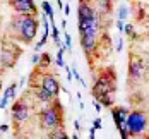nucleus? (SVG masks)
Listing matches in <instances>:
<instances>
[{"label":"nucleus","mask_w":149,"mask_h":139,"mask_svg":"<svg viewBox=\"0 0 149 139\" xmlns=\"http://www.w3.org/2000/svg\"><path fill=\"white\" fill-rule=\"evenodd\" d=\"M38 29H40V21L36 15H15L9 26V31L14 33L15 40L28 45L34 40Z\"/></svg>","instance_id":"f257e3e1"},{"label":"nucleus","mask_w":149,"mask_h":139,"mask_svg":"<svg viewBox=\"0 0 149 139\" xmlns=\"http://www.w3.org/2000/svg\"><path fill=\"white\" fill-rule=\"evenodd\" d=\"M123 127H125L130 139L144 138L146 132L149 131V113L146 110H141V108L130 110Z\"/></svg>","instance_id":"f03ea898"},{"label":"nucleus","mask_w":149,"mask_h":139,"mask_svg":"<svg viewBox=\"0 0 149 139\" xmlns=\"http://www.w3.org/2000/svg\"><path fill=\"white\" fill-rule=\"evenodd\" d=\"M117 91V76L113 72V67H108L104 69L100 76L94 79V84H93V96L94 100H103L104 96H111Z\"/></svg>","instance_id":"7ed1b4c3"},{"label":"nucleus","mask_w":149,"mask_h":139,"mask_svg":"<svg viewBox=\"0 0 149 139\" xmlns=\"http://www.w3.org/2000/svg\"><path fill=\"white\" fill-rule=\"evenodd\" d=\"M40 125L46 131H53V129L63 127V108H62L58 100L46 105L40 112Z\"/></svg>","instance_id":"20e7f679"},{"label":"nucleus","mask_w":149,"mask_h":139,"mask_svg":"<svg viewBox=\"0 0 149 139\" xmlns=\"http://www.w3.org/2000/svg\"><path fill=\"white\" fill-rule=\"evenodd\" d=\"M34 74L40 77V81L38 82H34V84H31L33 88L34 86H41L43 89H46L48 93H52L55 98L58 96V93H60V82H58V79H57V76H53V74H48V72H41V71H36L34 69Z\"/></svg>","instance_id":"39448f33"},{"label":"nucleus","mask_w":149,"mask_h":139,"mask_svg":"<svg viewBox=\"0 0 149 139\" xmlns=\"http://www.w3.org/2000/svg\"><path fill=\"white\" fill-rule=\"evenodd\" d=\"M29 117H31V107L26 103L24 96L21 100L14 101V105H12V120L15 124H22L26 122Z\"/></svg>","instance_id":"423d86ee"},{"label":"nucleus","mask_w":149,"mask_h":139,"mask_svg":"<svg viewBox=\"0 0 149 139\" xmlns=\"http://www.w3.org/2000/svg\"><path fill=\"white\" fill-rule=\"evenodd\" d=\"M12 7L19 15H38V7L34 0H19L12 3Z\"/></svg>","instance_id":"0eeeda50"},{"label":"nucleus","mask_w":149,"mask_h":139,"mask_svg":"<svg viewBox=\"0 0 149 139\" xmlns=\"http://www.w3.org/2000/svg\"><path fill=\"white\" fill-rule=\"evenodd\" d=\"M111 117H113V122L117 125V129L125 125V120L129 117V110L125 107H113L111 108Z\"/></svg>","instance_id":"6e6552de"},{"label":"nucleus","mask_w":149,"mask_h":139,"mask_svg":"<svg viewBox=\"0 0 149 139\" xmlns=\"http://www.w3.org/2000/svg\"><path fill=\"white\" fill-rule=\"evenodd\" d=\"M33 93H34V98H36L40 103H43V105H50V103H53V101L57 100L52 93H48L46 89H43L41 86H34V88H33Z\"/></svg>","instance_id":"1a4fd4ad"},{"label":"nucleus","mask_w":149,"mask_h":139,"mask_svg":"<svg viewBox=\"0 0 149 139\" xmlns=\"http://www.w3.org/2000/svg\"><path fill=\"white\" fill-rule=\"evenodd\" d=\"M142 77V64L135 59H130V65H129V81L134 82Z\"/></svg>","instance_id":"9d476101"},{"label":"nucleus","mask_w":149,"mask_h":139,"mask_svg":"<svg viewBox=\"0 0 149 139\" xmlns=\"http://www.w3.org/2000/svg\"><path fill=\"white\" fill-rule=\"evenodd\" d=\"M15 57L14 53L10 52V50H7V48H0V67L2 69H9V67H12L15 64Z\"/></svg>","instance_id":"9b49d317"},{"label":"nucleus","mask_w":149,"mask_h":139,"mask_svg":"<svg viewBox=\"0 0 149 139\" xmlns=\"http://www.w3.org/2000/svg\"><path fill=\"white\" fill-rule=\"evenodd\" d=\"M96 10L103 15H108L111 12V2L110 0H96Z\"/></svg>","instance_id":"f8f14e48"},{"label":"nucleus","mask_w":149,"mask_h":139,"mask_svg":"<svg viewBox=\"0 0 149 139\" xmlns=\"http://www.w3.org/2000/svg\"><path fill=\"white\" fill-rule=\"evenodd\" d=\"M50 64H52V55H50V53H41L40 62H38V65H36V71H46V69L50 67Z\"/></svg>","instance_id":"ddd939ff"},{"label":"nucleus","mask_w":149,"mask_h":139,"mask_svg":"<svg viewBox=\"0 0 149 139\" xmlns=\"http://www.w3.org/2000/svg\"><path fill=\"white\" fill-rule=\"evenodd\" d=\"M41 9H43V14L48 15L50 24H53V22H55V12H53V9H52V5H50L48 0H43V2H41Z\"/></svg>","instance_id":"4468645a"},{"label":"nucleus","mask_w":149,"mask_h":139,"mask_svg":"<svg viewBox=\"0 0 149 139\" xmlns=\"http://www.w3.org/2000/svg\"><path fill=\"white\" fill-rule=\"evenodd\" d=\"M48 139H70V138H69V134L63 131V127H60V129L48 131Z\"/></svg>","instance_id":"2eb2a0df"},{"label":"nucleus","mask_w":149,"mask_h":139,"mask_svg":"<svg viewBox=\"0 0 149 139\" xmlns=\"http://www.w3.org/2000/svg\"><path fill=\"white\" fill-rule=\"evenodd\" d=\"M50 34H52V38H53V41H55V45L62 46V40H60V29L57 28V24L53 22V24H50Z\"/></svg>","instance_id":"dca6fc26"},{"label":"nucleus","mask_w":149,"mask_h":139,"mask_svg":"<svg viewBox=\"0 0 149 139\" xmlns=\"http://www.w3.org/2000/svg\"><path fill=\"white\" fill-rule=\"evenodd\" d=\"M17 86H19L17 82H12V84L5 89L3 96H5V98H9V100H14V98H15V91H17Z\"/></svg>","instance_id":"f3484780"},{"label":"nucleus","mask_w":149,"mask_h":139,"mask_svg":"<svg viewBox=\"0 0 149 139\" xmlns=\"http://www.w3.org/2000/svg\"><path fill=\"white\" fill-rule=\"evenodd\" d=\"M127 15H129V9H127V5H123V3H122V5L118 7V21L123 22V21L127 19Z\"/></svg>","instance_id":"a211bd4d"},{"label":"nucleus","mask_w":149,"mask_h":139,"mask_svg":"<svg viewBox=\"0 0 149 139\" xmlns=\"http://www.w3.org/2000/svg\"><path fill=\"white\" fill-rule=\"evenodd\" d=\"M63 52H65V48H63V46H60L58 53H57V60H55L58 67H65V62H63Z\"/></svg>","instance_id":"6ab92c4d"},{"label":"nucleus","mask_w":149,"mask_h":139,"mask_svg":"<svg viewBox=\"0 0 149 139\" xmlns=\"http://www.w3.org/2000/svg\"><path fill=\"white\" fill-rule=\"evenodd\" d=\"M63 38H65L63 40V48L65 50H70L72 48V38H70V34L69 33H63Z\"/></svg>","instance_id":"aec40b11"},{"label":"nucleus","mask_w":149,"mask_h":139,"mask_svg":"<svg viewBox=\"0 0 149 139\" xmlns=\"http://www.w3.org/2000/svg\"><path fill=\"white\" fill-rule=\"evenodd\" d=\"M9 98H5V96H2V100H0V110H3V108H7V105H9Z\"/></svg>","instance_id":"412c9836"},{"label":"nucleus","mask_w":149,"mask_h":139,"mask_svg":"<svg viewBox=\"0 0 149 139\" xmlns=\"http://www.w3.org/2000/svg\"><path fill=\"white\" fill-rule=\"evenodd\" d=\"M93 127H94V129H96V131H98V129H101V127H103V125H101V119H100V117H96V119H94V120H93Z\"/></svg>","instance_id":"4be33fe9"},{"label":"nucleus","mask_w":149,"mask_h":139,"mask_svg":"<svg viewBox=\"0 0 149 139\" xmlns=\"http://www.w3.org/2000/svg\"><path fill=\"white\" fill-rule=\"evenodd\" d=\"M123 31H125V34H129V36H134V28H132V24H127V26L123 28Z\"/></svg>","instance_id":"5701e85b"},{"label":"nucleus","mask_w":149,"mask_h":139,"mask_svg":"<svg viewBox=\"0 0 149 139\" xmlns=\"http://www.w3.org/2000/svg\"><path fill=\"white\" fill-rule=\"evenodd\" d=\"M40 57H41L40 53H33V55H31V64L38 65V62H40Z\"/></svg>","instance_id":"b1692460"},{"label":"nucleus","mask_w":149,"mask_h":139,"mask_svg":"<svg viewBox=\"0 0 149 139\" xmlns=\"http://www.w3.org/2000/svg\"><path fill=\"white\" fill-rule=\"evenodd\" d=\"M118 132H120V138H122V139H130V138H129V134H127V131H125V127H120Z\"/></svg>","instance_id":"393cba45"},{"label":"nucleus","mask_w":149,"mask_h":139,"mask_svg":"<svg viewBox=\"0 0 149 139\" xmlns=\"http://www.w3.org/2000/svg\"><path fill=\"white\" fill-rule=\"evenodd\" d=\"M93 107H94V110H96V112H101V103H100V101H98V100H93Z\"/></svg>","instance_id":"a878e982"},{"label":"nucleus","mask_w":149,"mask_h":139,"mask_svg":"<svg viewBox=\"0 0 149 139\" xmlns=\"http://www.w3.org/2000/svg\"><path fill=\"white\" fill-rule=\"evenodd\" d=\"M122 48H123V38H118V41H117V52H122Z\"/></svg>","instance_id":"bb28decb"},{"label":"nucleus","mask_w":149,"mask_h":139,"mask_svg":"<svg viewBox=\"0 0 149 139\" xmlns=\"http://www.w3.org/2000/svg\"><path fill=\"white\" fill-rule=\"evenodd\" d=\"M62 10H63L65 15H69L70 14V5H69V3H63V9H62Z\"/></svg>","instance_id":"cd10ccee"},{"label":"nucleus","mask_w":149,"mask_h":139,"mask_svg":"<svg viewBox=\"0 0 149 139\" xmlns=\"http://www.w3.org/2000/svg\"><path fill=\"white\" fill-rule=\"evenodd\" d=\"M74 129H75V132H81L82 125H81V122H79V120H74Z\"/></svg>","instance_id":"c85d7f7f"},{"label":"nucleus","mask_w":149,"mask_h":139,"mask_svg":"<svg viewBox=\"0 0 149 139\" xmlns=\"http://www.w3.org/2000/svg\"><path fill=\"white\" fill-rule=\"evenodd\" d=\"M7 131H9V125L7 124H2L0 125V132H7Z\"/></svg>","instance_id":"c756f323"},{"label":"nucleus","mask_w":149,"mask_h":139,"mask_svg":"<svg viewBox=\"0 0 149 139\" xmlns=\"http://www.w3.org/2000/svg\"><path fill=\"white\" fill-rule=\"evenodd\" d=\"M65 69H67V79H69V82H70V81H72V71H70L69 67H65Z\"/></svg>","instance_id":"7c9ffc66"},{"label":"nucleus","mask_w":149,"mask_h":139,"mask_svg":"<svg viewBox=\"0 0 149 139\" xmlns=\"http://www.w3.org/2000/svg\"><path fill=\"white\" fill-rule=\"evenodd\" d=\"M117 28H118V31H120V33L123 31V22H122V21H117Z\"/></svg>","instance_id":"2f4dec72"},{"label":"nucleus","mask_w":149,"mask_h":139,"mask_svg":"<svg viewBox=\"0 0 149 139\" xmlns=\"http://www.w3.org/2000/svg\"><path fill=\"white\" fill-rule=\"evenodd\" d=\"M94 132H96V129H94V127H91V129H89V139H94Z\"/></svg>","instance_id":"473e14b6"},{"label":"nucleus","mask_w":149,"mask_h":139,"mask_svg":"<svg viewBox=\"0 0 149 139\" xmlns=\"http://www.w3.org/2000/svg\"><path fill=\"white\" fill-rule=\"evenodd\" d=\"M60 26H62V29H65V28H67V21H65V19H62V22H60Z\"/></svg>","instance_id":"72a5a7b5"},{"label":"nucleus","mask_w":149,"mask_h":139,"mask_svg":"<svg viewBox=\"0 0 149 139\" xmlns=\"http://www.w3.org/2000/svg\"><path fill=\"white\" fill-rule=\"evenodd\" d=\"M57 3H58L60 9H63V0H57Z\"/></svg>","instance_id":"f704fd0d"},{"label":"nucleus","mask_w":149,"mask_h":139,"mask_svg":"<svg viewBox=\"0 0 149 139\" xmlns=\"http://www.w3.org/2000/svg\"><path fill=\"white\" fill-rule=\"evenodd\" d=\"M70 139H79V132H74V134H72V138Z\"/></svg>","instance_id":"c9c22d12"},{"label":"nucleus","mask_w":149,"mask_h":139,"mask_svg":"<svg viewBox=\"0 0 149 139\" xmlns=\"http://www.w3.org/2000/svg\"><path fill=\"white\" fill-rule=\"evenodd\" d=\"M9 2H10V5H12V3H15V2H19V0H9Z\"/></svg>","instance_id":"e433bc0d"}]
</instances>
